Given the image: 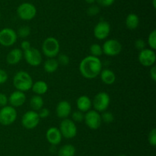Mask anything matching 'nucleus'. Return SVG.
I'll list each match as a JSON object with an SVG mask.
<instances>
[{
  "instance_id": "f704fd0d",
  "label": "nucleus",
  "mask_w": 156,
  "mask_h": 156,
  "mask_svg": "<svg viewBox=\"0 0 156 156\" xmlns=\"http://www.w3.org/2000/svg\"><path fill=\"white\" fill-rule=\"evenodd\" d=\"M38 115H39L40 119H45V118H47L50 114V112L49 110V109L47 108H41V110L38 111Z\"/></svg>"
},
{
  "instance_id": "f03ea898",
  "label": "nucleus",
  "mask_w": 156,
  "mask_h": 156,
  "mask_svg": "<svg viewBox=\"0 0 156 156\" xmlns=\"http://www.w3.org/2000/svg\"><path fill=\"white\" fill-rule=\"evenodd\" d=\"M33 83L31 76L24 70L18 71L13 77V85L15 88L24 93L31 89Z\"/></svg>"
},
{
  "instance_id": "9d476101",
  "label": "nucleus",
  "mask_w": 156,
  "mask_h": 156,
  "mask_svg": "<svg viewBox=\"0 0 156 156\" xmlns=\"http://www.w3.org/2000/svg\"><path fill=\"white\" fill-rule=\"evenodd\" d=\"M39 115L37 112L34 110L27 111L21 118V124L27 129H34L40 123Z\"/></svg>"
},
{
  "instance_id": "4c0bfd02",
  "label": "nucleus",
  "mask_w": 156,
  "mask_h": 156,
  "mask_svg": "<svg viewBox=\"0 0 156 156\" xmlns=\"http://www.w3.org/2000/svg\"><path fill=\"white\" fill-rule=\"evenodd\" d=\"M96 2H98V3L102 7H109L114 4L115 0H97Z\"/></svg>"
},
{
  "instance_id": "c756f323",
  "label": "nucleus",
  "mask_w": 156,
  "mask_h": 156,
  "mask_svg": "<svg viewBox=\"0 0 156 156\" xmlns=\"http://www.w3.org/2000/svg\"><path fill=\"white\" fill-rule=\"evenodd\" d=\"M84 117H85L84 113L79 110L73 112L72 114V120L75 122H82V121H84Z\"/></svg>"
},
{
  "instance_id": "cd10ccee",
  "label": "nucleus",
  "mask_w": 156,
  "mask_h": 156,
  "mask_svg": "<svg viewBox=\"0 0 156 156\" xmlns=\"http://www.w3.org/2000/svg\"><path fill=\"white\" fill-rule=\"evenodd\" d=\"M102 113H103L102 115H101L102 122H105V123H111V122H113V121L114 120V116L111 112L105 110Z\"/></svg>"
},
{
  "instance_id": "412c9836",
  "label": "nucleus",
  "mask_w": 156,
  "mask_h": 156,
  "mask_svg": "<svg viewBox=\"0 0 156 156\" xmlns=\"http://www.w3.org/2000/svg\"><path fill=\"white\" fill-rule=\"evenodd\" d=\"M31 90L36 95H44L48 91V85L44 80H37L35 83H33L31 87Z\"/></svg>"
},
{
  "instance_id": "e433bc0d",
  "label": "nucleus",
  "mask_w": 156,
  "mask_h": 156,
  "mask_svg": "<svg viewBox=\"0 0 156 156\" xmlns=\"http://www.w3.org/2000/svg\"><path fill=\"white\" fill-rule=\"evenodd\" d=\"M9 103V97L5 93H0V106L3 107Z\"/></svg>"
},
{
  "instance_id": "f257e3e1",
  "label": "nucleus",
  "mask_w": 156,
  "mask_h": 156,
  "mask_svg": "<svg viewBox=\"0 0 156 156\" xmlns=\"http://www.w3.org/2000/svg\"><path fill=\"white\" fill-rule=\"evenodd\" d=\"M102 70V63L100 58L97 57H85L79 64V71L82 76L88 80L97 77Z\"/></svg>"
},
{
  "instance_id": "7c9ffc66",
  "label": "nucleus",
  "mask_w": 156,
  "mask_h": 156,
  "mask_svg": "<svg viewBox=\"0 0 156 156\" xmlns=\"http://www.w3.org/2000/svg\"><path fill=\"white\" fill-rule=\"evenodd\" d=\"M57 56L58 58L56 60L59 63V65L67 66L69 64L70 59L68 55H66V54H58Z\"/></svg>"
},
{
  "instance_id": "b1692460",
  "label": "nucleus",
  "mask_w": 156,
  "mask_h": 156,
  "mask_svg": "<svg viewBox=\"0 0 156 156\" xmlns=\"http://www.w3.org/2000/svg\"><path fill=\"white\" fill-rule=\"evenodd\" d=\"M44 103V99L42 96L39 95H34L30 99V106L32 110H34V111H39L41 108H43Z\"/></svg>"
},
{
  "instance_id": "39448f33",
  "label": "nucleus",
  "mask_w": 156,
  "mask_h": 156,
  "mask_svg": "<svg viewBox=\"0 0 156 156\" xmlns=\"http://www.w3.org/2000/svg\"><path fill=\"white\" fill-rule=\"evenodd\" d=\"M17 15L24 21H30L35 18L37 9L34 5L30 2L21 3L17 9Z\"/></svg>"
},
{
  "instance_id": "aec40b11",
  "label": "nucleus",
  "mask_w": 156,
  "mask_h": 156,
  "mask_svg": "<svg viewBox=\"0 0 156 156\" xmlns=\"http://www.w3.org/2000/svg\"><path fill=\"white\" fill-rule=\"evenodd\" d=\"M99 75H100L102 82L107 85H112L116 80L115 73L113 70H110V69L102 70Z\"/></svg>"
},
{
  "instance_id": "1a4fd4ad",
  "label": "nucleus",
  "mask_w": 156,
  "mask_h": 156,
  "mask_svg": "<svg viewBox=\"0 0 156 156\" xmlns=\"http://www.w3.org/2000/svg\"><path fill=\"white\" fill-rule=\"evenodd\" d=\"M17 32L10 28H4L0 31V44L4 47H11L16 43Z\"/></svg>"
},
{
  "instance_id": "7ed1b4c3",
  "label": "nucleus",
  "mask_w": 156,
  "mask_h": 156,
  "mask_svg": "<svg viewBox=\"0 0 156 156\" xmlns=\"http://www.w3.org/2000/svg\"><path fill=\"white\" fill-rule=\"evenodd\" d=\"M60 50L59 41L53 37H48L42 44V52L48 58H53L57 56Z\"/></svg>"
},
{
  "instance_id": "5701e85b",
  "label": "nucleus",
  "mask_w": 156,
  "mask_h": 156,
  "mask_svg": "<svg viewBox=\"0 0 156 156\" xmlns=\"http://www.w3.org/2000/svg\"><path fill=\"white\" fill-rule=\"evenodd\" d=\"M59 68V63L57 60L53 58H48L44 64V70L47 73H53Z\"/></svg>"
},
{
  "instance_id": "6e6552de",
  "label": "nucleus",
  "mask_w": 156,
  "mask_h": 156,
  "mask_svg": "<svg viewBox=\"0 0 156 156\" xmlns=\"http://www.w3.org/2000/svg\"><path fill=\"white\" fill-rule=\"evenodd\" d=\"M122 47H123L121 43L118 40L114 38L105 41L102 45L103 54L109 57H114L120 54L122 50Z\"/></svg>"
},
{
  "instance_id": "393cba45",
  "label": "nucleus",
  "mask_w": 156,
  "mask_h": 156,
  "mask_svg": "<svg viewBox=\"0 0 156 156\" xmlns=\"http://www.w3.org/2000/svg\"><path fill=\"white\" fill-rule=\"evenodd\" d=\"M76 149L74 145L66 144L61 147L58 151V156H75Z\"/></svg>"
},
{
  "instance_id": "bb28decb",
  "label": "nucleus",
  "mask_w": 156,
  "mask_h": 156,
  "mask_svg": "<svg viewBox=\"0 0 156 156\" xmlns=\"http://www.w3.org/2000/svg\"><path fill=\"white\" fill-rule=\"evenodd\" d=\"M147 44L151 49L155 50L156 49V30H153L148 36Z\"/></svg>"
},
{
  "instance_id": "c85d7f7f",
  "label": "nucleus",
  "mask_w": 156,
  "mask_h": 156,
  "mask_svg": "<svg viewBox=\"0 0 156 156\" xmlns=\"http://www.w3.org/2000/svg\"><path fill=\"white\" fill-rule=\"evenodd\" d=\"M30 34V28L28 26H21L18 28L17 35L18 37H20L21 38H25L28 37Z\"/></svg>"
},
{
  "instance_id": "a211bd4d",
  "label": "nucleus",
  "mask_w": 156,
  "mask_h": 156,
  "mask_svg": "<svg viewBox=\"0 0 156 156\" xmlns=\"http://www.w3.org/2000/svg\"><path fill=\"white\" fill-rule=\"evenodd\" d=\"M23 58V50L21 48H14L8 53L6 61L10 65L18 64Z\"/></svg>"
},
{
  "instance_id": "ea45409f",
  "label": "nucleus",
  "mask_w": 156,
  "mask_h": 156,
  "mask_svg": "<svg viewBox=\"0 0 156 156\" xmlns=\"http://www.w3.org/2000/svg\"><path fill=\"white\" fill-rule=\"evenodd\" d=\"M149 72H150V73H149L150 77L152 78V80L154 81V82H155L156 81V67L155 65L151 67L150 71Z\"/></svg>"
},
{
  "instance_id": "6ab92c4d",
  "label": "nucleus",
  "mask_w": 156,
  "mask_h": 156,
  "mask_svg": "<svg viewBox=\"0 0 156 156\" xmlns=\"http://www.w3.org/2000/svg\"><path fill=\"white\" fill-rule=\"evenodd\" d=\"M76 106H77L78 110L85 113L91 110L92 106V101L88 96L82 95L79 96L76 100Z\"/></svg>"
},
{
  "instance_id": "423d86ee",
  "label": "nucleus",
  "mask_w": 156,
  "mask_h": 156,
  "mask_svg": "<svg viewBox=\"0 0 156 156\" xmlns=\"http://www.w3.org/2000/svg\"><path fill=\"white\" fill-rule=\"evenodd\" d=\"M59 129L62 137L66 139H73L76 136L78 132L76 122L68 118L62 119L59 125Z\"/></svg>"
},
{
  "instance_id": "4468645a",
  "label": "nucleus",
  "mask_w": 156,
  "mask_h": 156,
  "mask_svg": "<svg viewBox=\"0 0 156 156\" xmlns=\"http://www.w3.org/2000/svg\"><path fill=\"white\" fill-rule=\"evenodd\" d=\"M94 36L98 40H105L109 36L111 24L106 21H101L94 28Z\"/></svg>"
},
{
  "instance_id": "72a5a7b5",
  "label": "nucleus",
  "mask_w": 156,
  "mask_h": 156,
  "mask_svg": "<svg viewBox=\"0 0 156 156\" xmlns=\"http://www.w3.org/2000/svg\"><path fill=\"white\" fill-rule=\"evenodd\" d=\"M134 46H135V47L137 49V50H139L140 51V50H143V49H145V48H146V41H144V40L140 38V39L136 40L135 43H134Z\"/></svg>"
},
{
  "instance_id": "c9c22d12",
  "label": "nucleus",
  "mask_w": 156,
  "mask_h": 156,
  "mask_svg": "<svg viewBox=\"0 0 156 156\" xmlns=\"http://www.w3.org/2000/svg\"><path fill=\"white\" fill-rule=\"evenodd\" d=\"M8 78H9V76H8L7 72L3 69H0V85L6 83Z\"/></svg>"
},
{
  "instance_id": "37998d69",
  "label": "nucleus",
  "mask_w": 156,
  "mask_h": 156,
  "mask_svg": "<svg viewBox=\"0 0 156 156\" xmlns=\"http://www.w3.org/2000/svg\"><path fill=\"white\" fill-rule=\"evenodd\" d=\"M118 156H126V154H120V155H118Z\"/></svg>"
},
{
  "instance_id": "c03bdc74",
  "label": "nucleus",
  "mask_w": 156,
  "mask_h": 156,
  "mask_svg": "<svg viewBox=\"0 0 156 156\" xmlns=\"http://www.w3.org/2000/svg\"><path fill=\"white\" fill-rule=\"evenodd\" d=\"M0 19H1V14H0Z\"/></svg>"
},
{
  "instance_id": "a19ab883",
  "label": "nucleus",
  "mask_w": 156,
  "mask_h": 156,
  "mask_svg": "<svg viewBox=\"0 0 156 156\" xmlns=\"http://www.w3.org/2000/svg\"><path fill=\"white\" fill-rule=\"evenodd\" d=\"M85 1L86 2V3H88V4L93 5L96 1H97V0H85Z\"/></svg>"
},
{
  "instance_id": "2f4dec72",
  "label": "nucleus",
  "mask_w": 156,
  "mask_h": 156,
  "mask_svg": "<svg viewBox=\"0 0 156 156\" xmlns=\"http://www.w3.org/2000/svg\"><path fill=\"white\" fill-rule=\"evenodd\" d=\"M100 12V8L96 5H91L87 9V15L89 16H94Z\"/></svg>"
},
{
  "instance_id": "58836bf2",
  "label": "nucleus",
  "mask_w": 156,
  "mask_h": 156,
  "mask_svg": "<svg viewBox=\"0 0 156 156\" xmlns=\"http://www.w3.org/2000/svg\"><path fill=\"white\" fill-rule=\"evenodd\" d=\"M30 47H31L30 43L28 41H27V40H24V41H23L21 43V49L23 51L28 50Z\"/></svg>"
},
{
  "instance_id": "f3484780",
  "label": "nucleus",
  "mask_w": 156,
  "mask_h": 156,
  "mask_svg": "<svg viewBox=\"0 0 156 156\" xmlns=\"http://www.w3.org/2000/svg\"><path fill=\"white\" fill-rule=\"evenodd\" d=\"M72 112L71 104L66 100H62L57 104L56 108V116L60 119H66Z\"/></svg>"
},
{
  "instance_id": "2eb2a0df",
  "label": "nucleus",
  "mask_w": 156,
  "mask_h": 156,
  "mask_svg": "<svg viewBox=\"0 0 156 156\" xmlns=\"http://www.w3.org/2000/svg\"><path fill=\"white\" fill-rule=\"evenodd\" d=\"M46 138L51 145H57L62 141V136L59 128L56 127H50L46 132Z\"/></svg>"
},
{
  "instance_id": "79ce46f5",
  "label": "nucleus",
  "mask_w": 156,
  "mask_h": 156,
  "mask_svg": "<svg viewBox=\"0 0 156 156\" xmlns=\"http://www.w3.org/2000/svg\"><path fill=\"white\" fill-rule=\"evenodd\" d=\"M152 5H153L154 9L156 8V0H152Z\"/></svg>"
},
{
  "instance_id": "ddd939ff",
  "label": "nucleus",
  "mask_w": 156,
  "mask_h": 156,
  "mask_svg": "<svg viewBox=\"0 0 156 156\" xmlns=\"http://www.w3.org/2000/svg\"><path fill=\"white\" fill-rule=\"evenodd\" d=\"M138 60L144 67H152L156 61L155 50L151 48H145L140 50L138 55Z\"/></svg>"
},
{
  "instance_id": "a878e982",
  "label": "nucleus",
  "mask_w": 156,
  "mask_h": 156,
  "mask_svg": "<svg viewBox=\"0 0 156 156\" xmlns=\"http://www.w3.org/2000/svg\"><path fill=\"white\" fill-rule=\"evenodd\" d=\"M90 53H91V56L99 58V57L103 54L102 46L100 45L99 44H97V43L92 44L91 45V47H90Z\"/></svg>"
},
{
  "instance_id": "20e7f679",
  "label": "nucleus",
  "mask_w": 156,
  "mask_h": 156,
  "mask_svg": "<svg viewBox=\"0 0 156 156\" xmlns=\"http://www.w3.org/2000/svg\"><path fill=\"white\" fill-rule=\"evenodd\" d=\"M18 113L15 107L5 106L0 110V124L2 125H10L16 120Z\"/></svg>"
},
{
  "instance_id": "0eeeda50",
  "label": "nucleus",
  "mask_w": 156,
  "mask_h": 156,
  "mask_svg": "<svg viewBox=\"0 0 156 156\" xmlns=\"http://www.w3.org/2000/svg\"><path fill=\"white\" fill-rule=\"evenodd\" d=\"M111 102L109 94L106 92H100L94 96L92 100V106L94 110L98 113L104 112L108 110Z\"/></svg>"
},
{
  "instance_id": "dca6fc26",
  "label": "nucleus",
  "mask_w": 156,
  "mask_h": 156,
  "mask_svg": "<svg viewBox=\"0 0 156 156\" xmlns=\"http://www.w3.org/2000/svg\"><path fill=\"white\" fill-rule=\"evenodd\" d=\"M26 101V95L24 92L15 90L9 96V102L13 107H19L24 105Z\"/></svg>"
},
{
  "instance_id": "f8f14e48",
  "label": "nucleus",
  "mask_w": 156,
  "mask_h": 156,
  "mask_svg": "<svg viewBox=\"0 0 156 156\" xmlns=\"http://www.w3.org/2000/svg\"><path fill=\"white\" fill-rule=\"evenodd\" d=\"M23 58L25 61L32 67H38L42 62L41 51L35 47H30L28 50L23 51Z\"/></svg>"
},
{
  "instance_id": "4be33fe9",
  "label": "nucleus",
  "mask_w": 156,
  "mask_h": 156,
  "mask_svg": "<svg viewBox=\"0 0 156 156\" xmlns=\"http://www.w3.org/2000/svg\"><path fill=\"white\" fill-rule=\"evenodd\" d=\"M126 28L129 30H135L140 25V18L135 13H130L126 16L125 21Z\"/></svg>"
},
{
  "instance_id": "9b49d317",
  "label": "nucleus",
  "mask_w": 156,
  "mask_h": 156,
  "mask_svg": "<svg viewBox=\"0 0 156 156\" xmlns=\"http://www.w3.org/2000/svg\"><path fill=\"white\" fill-rule=\"evenodd\" d=\"M84 121L85 125L92 130H96L100 128L102 122L100 113L94 110H90L85 113Z\"/></svg>"
},
{
  "instance_id": "473e14b6",
  "label": "nucleus",
  "mask_w": 156,
  "mask_h": 156,
  "mask_svg": "<svg viewBox=\"0 0 156 156\" xmlns=\"http://www.w3.org/2000/svg\"><path fill=\"white\" fill-rule=\"evenodd\" d=\"M148 141L149 143L152 146L155 147L156 145V129L155 128H152L149 133L148 136Z\"/></svg>"
}]
</instances>
